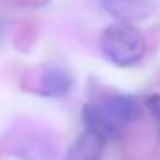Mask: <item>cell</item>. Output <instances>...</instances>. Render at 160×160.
<instances>
[{"label":"cell","instance_id":"3","mask_svg":"<svg viewBox=\"0 0 160 160\" xmlns=\"http://www.w3.org/2000/svg\"><path fill=\"white\" fill-rule=\"evenodd\" d=\"M104 145H106V140L101 134L89 128H84L75 138V142L69 145L65 153V160H102Z\"/></svg>","mask_w":160,"mask_h":160},{"label":"cell","instance_id":"1","mask_svg":"<svg viewBox=\"0 0 160 160\" xmlns=\"http://www.w3.org/2000/svg\"><path fill=\"white\" fill-rule=\"evenodd\" d=\"M99 47H101V52L104 54V58L119 67L136 65L147 50V43H145L143 34L136 26L123 22V21L110 24L102 30Z\"/></svg>","mask_w":160,"mask_h":160},{"label":"cell","instance_id":"5","mask_svg":"<svg viewBox=\"0 0 160 160\" xmlns=\"http://www.w3.org/2000/svg\"><path fill=\"white\" fill-rule=\"evenodd\" d=\"M102 8L114 17L127 22V21L147 19L153 13L155 6L151 0H102Z\"/></svg>","mask_w":160,"mask_h":160},{"label":"cell","instance_id":"6","mask_svg":"<svg viewBox=\"0 0 160 160\" xmlns=\"http://www.w3.org/2000/svg\"><path fill=\"white\" fill-rule=\"evenodd\" d=\"M73 75L63 69V67H48L43 75H41L39 86L41 93L47 97H62L65 93L71 91L73 88Z\"/></svg>","mask_w":160,"mask_h":160},{"label":"cell","instance_id":"2","mask_svg":"<svg viewBox=\"0 0 160 160\" xmlns=\"http://www.w3.org/2000/svg\"><path fill=\"white\" fill-rule=\"evenodd\" d=\"M99 104L104 108V112L112 118V121L121 130L127 125L142 119L145 108V101L142 102L136 95H128V93H112L106 99H102Z\"/></svg>","mask_w":160,"mask_h":160},{"label":"cell","instance_id":"9","mask_svg":"<svg viewBox=\"0 0 160 160\" xmlns=\"http://www.w3.org/2000/svg\"><path fill=\"white\" fill-rule=\"evenodd\" d=\"M2 43H4V26L0 24V47H2Z\"/></svg>","mask_w":160,"mask_h":160},{"label":"cell","instance_id":"4","mask_svg":"<svg viewBox=\"0 0 160 160\" xmlns=\"http://www.w3.org/2000/svg\"><path fill=\"white\" fill-rule=\"evenodd\" d=\"M82 119H84L86 128H89V130L101 134L106 142L118 138L121 132H123L119 127L112 121V118L104 112V108H102L99 102H89V104H86L84 110H82Z\"/></svg>","mask_w":160,"mask_h":160},{"label":"cell","instance_id":"8","mask_svg":"<svg viewBox=\"0 0 160 160\" xmlns=\"http://www.w3.org/2000/svg\"><path fill=\"white\" fill-rule=\"evenodd\" d=\"M145 108L149 110L151 118L155 121V127H157V136L160 140V95L155 93V95H149L145 99Z\"/></svg>","mask_w":160,"mask_h":160},{"label":"cell","instance_id":"7","mask_svg":"<svg viewBox=\"0 0 160 160\" xmlns=\"http://www.w3.org/2000/svg\"><path fill=\"white\" fill-rule=\"evenodd\" d=\"M15 157L22 160H54L56 158V151L52 149V145H48L45 140L41 138H28L19 142V145L13 149Z\"/></svg>","mask_w":160,"mask_h":160}]
</instances>
